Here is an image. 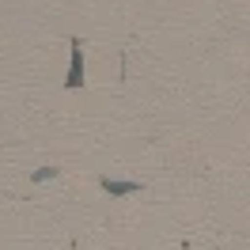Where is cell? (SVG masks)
Returning a JSON list of instances; mask_svg holds the SVG:
<instances>
[{"label":"cell","instance_id":"cell-1","mask_svg":"<svg viewBox=\"0 0 250 250\" xmlns=\"http://www.w3.org/2000/svg\"><path fill=\"white\" fill-rule=\"evenodd\" d=\"M106 189H110V193H133L137 182H106Z\"/></svg>","mask_w":250,"mask_h":250}]
</instances>
